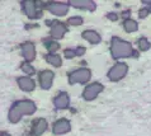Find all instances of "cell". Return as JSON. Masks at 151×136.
Listing matches in <instances>:
<instances>
[{"instance_id":"obj_4","label":"cell","mask_w":151,"mask_h":136,"mask_svg":"<svg viewBox=\"0 0 151 136\" xmlns=\"http://www.w3.org/2000/svg\"><path fill=\"white\" fill-rule=\"evenodd\" d=\"M91 76V73L89 69L86 67H81V69H78L70 73L69 75V83L70 84H76V83H80V84H85L89 82Z\"/></svg>"},{"instance_id":"obj_17","label":"cell","mask_w":151,"mask_h":136,"mask_svg":"<svg viewBox=\"0 0 151 136\" xmlns=\"http://www.w3.org/2000/svg\"><path fill=\"white\" fill-rule=\"evenodd\" d=\"M84 54H85V47H83V46H78L76 48H69V50L64 51V56L66 59H73V57H76V56H83Z\"/></svg>"},{"instance_id":"obj_6","label":"cell","mask_w":151,"mask_h":136,"mask_svg":"<svg viewBox=\"0 0 151 136\" xmlns=\"http://www.w3.org/2000/svg\"><path fill=\"white\" fill-rule=\"evenodd\" d=\"M50 13L55 14L57 17H64L69 10V5L65 3H48L43 5Z\"/></svg>"},{"instance_id":"obj_21","label":"cell","mask_w":151,"mask_h":136,"mask_svg":"<svg viewBox=\"0 0 151 136\" xmlns=\"http://www.w3.org/2000/svg\"><path fill=\"white\" fill-rule=\"evenodd\" d=\"M83 22H84L83 18H81V17H78V15L70 17V18L68 19V24L69 25H74V27H79V25H81Z\"/></svg>"},{"instance_id":"obj_2","label":"cell","mask_w":151,"mask_h":136,"mask_svg":"<svg viewBox=\"0 0 151 136\" xmlns=\"http://www.w3.org/2000/svg\"><path fill=\"white\" fill-rule=\"evenodd\" d=\"M111 54L114 59L122 57H137V51L133 50L132 45L118 37H113L111 41Z\"/></svg>"},{"instance_id":"obj_24","label":"cell","mask_w":151,"mask_h":136,"mask_svg":"<svg viewBox=\"0 0 151 136\" xmlns=\"http://www.w3.org/2000/svg\"><path fill=\"white\" fill-rule=\"evenodd\" d=\"M150 10L147 9V8H144V9H141L140 12H138V15H140V18H145V17L149 15Z\"/></svg>"},{"instance_id":"obj_26","label":"cell","mask_w":151,"mask_h":136,"mask_svg":"<svg viewBox=\"0 0 151 136\" xmlns=\"http://www.w3.org/2000/svg\"><path fill=\"white\" fill-rule=\"evenodd\" d=\"M1 136H10V135L6 134V132H1Z\"/></svg>"},{"instance_id":"obj_16","label":"cell","mask_w":151,"mask_h":136,"mask_svg":"<svg viewBox=\"0 0 151 136\" xmlns=\"http://www.w3.org/2000/svg\"><path fill=\"white\" fill-rule=\"evenodd\" d=\"M81 37L84 40H86L88 42H90V43H99L100 41H102V38H100L99 33L95 32V31H91V29H88V31H84L81 33Z\"/></svg>"},{"instance_id":"obj_19","label":"cell","mask_w":151,"mask_h":136,"mask_svg":"<svg viewBox=\"0 0 151 136\" xmlns=\"http://www.w3.org/2000/svg\"><path fill=\"white\" fill-rule=\"evenodd\" d=\"M123 28H124L126 32L132 33V32H136L138 29V24H137L136 20H133V19H126L123 22Z\"/></svg>"},{"instance_id":"obj_3","label":"cell","mask_w":151,"mask_h":136,"mask_svg":"<svg viewBox=\"0 0 151 136\" xmlns=\"http://www.w3.org/2000/svg\"><path fill=\"white\" fill-rule=\"evenodd\" d=\"M127 71H128V66L126 65L124 62H117L116 65H113L111 67V70L108 71L107 76L111 82H119L121 79H123L126 76Z\"/></svg>"},{"instance_id":"obj_13","label":"cell","mask_w":151,"mask_h":136,"mask_svg":"<svg viewBox=\"0 0 151 136\" xmlns=\"http://www.w3.org/2000/svg\"><path fill=\"white\" fill-rule=\"evenodd\" d=\"M17 83H18L20 89L24 92H32L36 88L35 80L32 78H29V76H20V78L17 79Z\"/></svg>"},{"instance_id":"obj_7","label":"cell","mask_w":151,"mask_h":136,"mask_svg":"<svg viewBox=\"0 0 151 136\" xmlns=\"http://www.w3.org/2000/svg\"><path fill=\"white\" fill-rule=\"evenodd\" d=\"M47 24H51V32H50V35H51L52 38H55V40H61L66 33V31H68L66 25L61 22H51V20H48Z\"/></svg>"},{"instance_id":"obj_5","label":"cell","mask_w":151,"mask_h":136,"mask_svg":"<svg viewBox=\"0 0 151 136\" xmlns=\"http://www.w3.org/2000/svg\"><path fill=\"white\" fill-rule=\"evenodd\" d=\"M103 89H104V87H103L102 83H98V82L91 83L85 89H84L83 98L85 99V101H93V99H95L96 97H98L100 93L103 92Z\"/></svg>"},{"instance_id":"obj_23","label":"cell","mask_w":151,"mask_h":136,"mask_svg":"<svg viewBox=\"0 0 151 136\" xmlns=\"http://www.w3.org/2000/svg\"><path fill=\"white\" fill-rule=\"evenodd\" d=\"M22 70H23L26 74H28V75L35 74V67H33V66L31 65V64L27 62V61L22 64Z\"/></svg>"},{"instance_id":"obj_22","label":"cell","mask_w":151,"mask_h":136,"mask_svg":"<svg viewBox=\"0 0 151 136\" xmlns=\"http://www.w3.org/2000/svg\"><path fill=\"white\" fill-rule=\"evenodd\" d=\"M137 45H138V47H140V50L141 51H147L149 48H150V42L146 40L145 37H141L140 40H138V42H137Z\"/></svg>"},{"instance_id":"obj_20","label":"cell","mask_w":151,"mask_h":136,"mask_svg":"<svg viewBox=\"0 0 151 136\" xmlns=\"http://www.w3.org/2000/svg\"><path fill=\"white\" fill-rule=\"evenodd\" d=\"M45 46H46V48L48 50L50 54H55L56 51L60 48V45H58L57 42H55V41H47V42H45Z\"/></svg>"},{"instance_id":"obj_15","label":"cell","mask_w":151,"mask_h":136,"mask_svg":"<svg viewBox=\"0 0 151 136\" xmlns=\"http://www.w3.org/2000/svg\"><path fill=\"white\" fill-rule=\"evenodd\" d=\"M47 130V121L45 118H38L33 122V127H32V135L33 136H41L45 131Z\"/></svg>"},{"instance_id":"obj_1","label":"cell","mask_w":151,"mask_h":136,"mask_svg":"<svg viewBox=\"0 0 151 136\" xmlns=\"http://www.w3.org/2000/svg\"><path fill=\"white\" fill-rule=\"evenodd\" d=\"M37 111V106L33 101L29 99H24V101H19L12 106V108L9 109L8 113V118H9L10 124H17L20 121L24 114H33Z\"/></svg>"},{"instance_id":"obj_8","label":"cell","mask_w":151,"mask_h":136,"mask_svg":"<svg viewBox=\"0 0 151 136\" xmlns=\"http://www.w3.org/2000/svg\"><path fill=\"white\" fill-rule=\"evenodd\" d=\"M71 130V124L69 120L66 118H61V120L56 121L53 124V127H52V132L55 135H62V134H66L69 132Z\"/></svg>"},{"instance_id":"obj_11","label":"cell","mask_w":151,"mask_h":136,"mask_svg":"<svg viewBox=\"0 0 151 136\" xmlns=\"http://www.w3.org/2000/svg\"><path fill=\"white\" fill-rule=\"evenodd\" d=\"M53 78H55V74H53L51 70L41 71V74H40V83H41L42 89H46V90H47V89L51 88Z\"/></svg>"},{"instance_id":"obj_25","label":"cell","mask_w":151,"mask_h":136,"mask_svg":"<svg viewBox=\"0 0 151 136\" xmlns=\"http://www.w3.org/2000/svg\"><path fill=\"white\" fill-rule=\"evenodd\" d=\"M107 17H108V18H109L111 20H117V15H114V14H108Z\"/></svg>"},{"instance_id":"obj_9","label":"cell","mask_w":151,"mask_h":136,"mask_svg":"<svg viewBox=\"0 0 151 136\" xmlns=\"http://www.w3.org/2000/svg\"><path fill=\"white\" fill-rule=\"evenodd\" d=\"M23 5V9L24 13L28 18H40L41 17V13H37V5H36V1H32V0H26V1L22 3Z\"/></svg>"},{"instance_id":"obj_12","label":"cell","mask_w":151,"mask_h":136,"mask_svg":"<svg viewBox=\"0 0 151 136\" xmlns=\"http://www.w3.org/2000/svg\"><path fill=\"white\" fill-rule=\"evenodd\" d=\"M70 5H73L74 8H78V9H85L89 12L95 10L96 4L91 0H70L69 1Z\"/></svg>"},{"instance_id":"obj_14","label":"cell","mask_w":151,"mask_h":136,"mask_svg":"<svg viewBox=\"0 0 151 136\" xmlns=\"http://www.w3.org/2000/svg\"><path fill=\"white\" fill-rule=\"evenodd\" d=\"M53 104H55L56 109H65L69 107L70 104V99H69V95L68 93L65 92H61L55 99H53Z\"/></svg>"},{"instance_id":"obj_18","label":"cell","mask_w":151,"mask_h":136,"mask_svg":"<svg viewBox=\"0 0 151 136\" xmlns=\"http://www.w3.org/2000/svg\"><path fill=\"white\" fill-rule=\"evenodd\" d=\"M46 61L48 64H51L55 67H60L62 65V59L61 56H58L56 54H47L46 55Z\"/></svg>"},{"instance_id":"obj_10","label":"cell","mask_w":151,"mask_h":136,"mask_svg":"<svg viewBox=\"0 0 151 136\" xmlns=\"http://www.w3.org/2000/svg\"><path fill=\"white\" fill-rule=\"evenodd\" d=\"M22 54L27 62H31L36 59V47L33 42H24L22 45Z\"/></svg>"}]
</instances>
